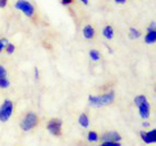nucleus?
<instances>
[{
	"label": "nucleus",
	"mask_w": 156,
	"mask_h": 146,
	"mask_svg": "<svg viewBox=\"0 0 156 146\" xmlns=\"http://www.w3.org/2000/svg\"><path fill=\"white\" fill-rule=\"evenodd\" d=\"M134 104L137 106L140 116L143 119H147L150 117L151 106H150V103L147 101V98L145 95H137L136 97L134 98Z\"/></svg>",
	"instance_id": "nucleus-1"
},
{
	"label": "nucleus",
	"mask_w": 156,
	"mask_h": 146,
	"mask_svg": "<svg viewBox=\"0 0 156 146\" xmlns=\"http://www.w3.org/2000/svg\"><path fill=\"white\" fill-rule=\"evenodd\" d=\"M38 122L39 119L36 114L33 113V112H29V113L26 114V116L23 117V120L20 122V128L23 132H29L38 125Z\"/></svg>",
	"instance_id": "nucleus-2"
},
{
	"label": "nucleus",
	"mask_w": 156,
	"mask_h": 146,
	"mask_svg": "<svg viewBox=\"0 0 156 146\" xmlns=\"http://www.w3.org/2000/svg\"><path fill=\"white\" fill-rule=\"evenodd\" d=\"M13 112V103L10 99H5L0 106V122L6 123L9 120Z\"/></svg>",
	"instance_id": "nucleus-3"
},
{
	"label": "nucleus",
	"mask_w": 156,
	"mask_h": 146,
	"mask_svg": "<svg viewBox=\"0 0 156 146\" xmlns=\"http://www.w3.org/2000/svg\"><path fill=\"white\" fill-rule=\"evenodd\" d=\"M62 122L59 118H52L47 123V130L54 136H60L62 135Z\"/></svg>",
	"instance_id": "nucleus-4"
},
{
	"label": "nucleus",
	"mask_w": 156,
	"mask_h": 146,
	"mask_svg": "<svg viewBox=\"0 0 156 146\" xmlns=\"http://www.w3.org/2000/svg\"><path fill=\"white\" fill-rule=\"evenodd\" d=\"M16 8L25 13L27 17H33L34 12H35L34 6L30 2H28L27 0H18L16 2Z\"/></svg>",
	"instance_id": "nucleus-5"
},
{
	"label": "nucleus",
	"mask_w": 156,
	"mask_h": 146,
	"mask_svg": "<svg viewBox=\"0 0 156 146\" xmlns=\"http://www.w3.org/2000/svg\"><path fill=\"white\" fill-rule=\"evenodd\" d=\"M115 99V91H111L106 93L104 95H101L98 96V107H101V106H105V105H109L112 104Z\"/></svg>",
	"instance_id": "nucleus-6"
},
{
	"label": "nucleus",
	"mask_w": 156,
	"mask_h": 146,
	"mask_svg": "<svg viewBox=\"0 0 156 146\" xmlns=\"http://www.w3.org/2000/svg\"><path fill=\"white\" fill-rule=\"evenodd\" d=\"M140 136L145 144H155L156 143V130H148V132L140 130Z\"/></svg>",
	"instance_id": "nucleus-7"
},
{
	"label": "nucleus",
	"mask_w": 156,
	"mask_h": 146,
	"mask_svg": "<svg viewBox=\"0 0 156 146\" xmlns=\"http://www.w3.org/2000/svg\"><path fill=\"white\" fill-rule=\"evenodd\" d=\"M101 142H120L122 141V136H120L118 132L112 130V132H106L101 135Z\"/></svg>",
	"instance_id": "nucleus-8"
},
{
	"label": "nucleus",
	"mask_w": 156,
	"mask_h": 146,
	"mask_svg": "<svg viewBox=\"0 0 156 146\" xmlns=\"http://www.w3.org/2000/svg\"><path fill=\"white\" fill-rule=\"evenodd\" d=\"M83 35L86 39H93L95 36V29L90 25H87V26L84 27L83 29Z\"/></svg>",
	"instance_id": "nucleus-9"
},
{
	"label": "nucleus",
	"mask_w": 156,
	"mask_h": 146,
	"mask_svg": "<svg viewBox=\"0 0 156 146\" xmlns=\"http://www.w3.org/2000/svg\"><path fill=\"white\" fill-rule=\"evenodd\" d=\"M144 41L146 44H154L156 41V30H147L146 36L144 37Z\"/></svg>",
	"instance_id": "nucleus-10"
},
{
	"label": "nucleus",
	"mask_w": 156,
	"mask_h": 146,
	"mask_svg": "<svg viewBox=\"0 0 156 146\" xmlns=\"http://www.w3.org/2000/svg\"><path fill=\"white\" fill-rule=\"evenodd\" d=\"M78 123H79V125H80L81 127L87 128V127L89 126V118H88V116L86 115V114L83 113L79 115V117H78Z\"/></svg>",
	"instance_id": "nucleus-11"
},
{
	"label": "nucleus",
	"mask_w": 156,
	"mask_h": 146,
	"mask_svg": "<svg viewBox=\"0 0 156 146\" xmlns=\"http://www.w3.org/2000/svg\"><path fill=\"white\" fill-rule=\"evenodd\" d=\"M103 35H104V37L106 39H108V40H111V39H113V37H114V29H113V27L112 26H106L103 29Z\"/></svg>",
	"instance_id": "nucleus-12"
},
{
	"label": "nucleus",
	"mask_w": 156,
	"mask_h": 146,
	"mask_svg": "<svg viewBox=\"0 0 156 146\" xmlns=\"http://www.w3.org/2000/svg\"><path fill=\"white\" fill-rule=\"evenodd\" d=\"M99 140V137H98V134L94 130H90V132H88L87 134V141L88 142H90V143H96L97 141Z\"/></svg>",
	"instance_id": "nucleus-13"
},
{
	"label": "nucleus",
	"mask_w": 156,
	"mask_h": 146,
	"mask_svg": "<svg viewBox=\"0 0 156 146\" xmlns=\"http://www.w3.org/2000/svg\"><path fill=\"white\" fill-rule=\"evenodd\" d=\"M89 57H90L93 62H98L101 59V52L96 50V49H91L90 52H89Z\"/></svg>",
	"instance_id": "nucleus-14"
},
{
	"label": "nucleus",
	"mask_w": 156,
	"mask_h": 146,
	"mask_svg": "<svg viewBox=\"0 0 156 146\" xmlns=\"http://www.w3.org/2000/svg\"><path fill=\"white\" fill-rule=\"evenodd\" d=\"M140 36V33L136 28H134V27H130L129 28V38L130 39H137L138 37Z\"/></svg>",
	"instance_id": "nucleus-15"
},
{
	"label": "nucleus",
	"mask_w": 156,
	"mask_h": 146,
	"mask_svg": "<svg viewBox=\"0 0 156 146\" xmlns=\"http://www.w3.org/2000/svg\"><path fill=\"white\" fill-rule=\"evenodd\" d=\"M10 86V81L7 77H0V88H8Z\"/></svg>",
	"instance_id": "nucleus-16"
},
{
	"label": "nucleus",
	"mask_w": 156,
	"mask_h": 146,
	"mask_svg": "<svg viewBox=\"0 0 156 146\" xmlns=\"http://www.w3.org/2000/svg\"><path fill=\"white\" fill-rule=\"evenodd\" d=\"M98 146H122L119 142H101Z\"/></svg>",
	"instance_id": "nucleus-17"
},
{
	"label": "nucleus",
	"mask_w": 156,
	"mask_h": 146,
	"mask_svg": "<svg viewBox=\"0 0 156 146\" xmlns=\"http://www.w3.org/2000/svg\"><path fill=\"white\" fill-rule=\"evenodd\" d=\"M6 52H7V54H9V55L13 54V52H15V45L8 42V45L6 46Z\"/></svg>",
	"instance_id": "nucleus-18"
},
{
	"label": "nucleus",
	"mask_w": 156,
	"mask_h": 146,
	"mask_svg": "<svg viewBox=\"0 0 156 146\" xmlns=\"http://www.w3.org/2000/svg\"><path fill=\"white\" fill-rule=\"evenodd\" d=\"M7 45H8V40H7L6 38H1V39H0V52H1L3 49L6 48Z\"/></svg>",
	"instance_id": "nucleus-19"
},
{
	"label": "nucleus",
	"mask_w": 156,
	"mask_h": 146,
	"mask_svg": "<svg viewBox=\"0 0 156 146\" xmlns=\"http://www.w3.org/2000/svg\"><path fill=\"white\" fill-rule=\"evenodd\" d=\"M0 77H7V70L3 66L0 65Z\"/></svg>",
	"instance_id": "nucleus-20"
},
{
	"label": "nucleus",
	"mask_w": 156,
	"mask_h": 146,
	"mask_svg": "<svg viewBox=\"0 0 156 146\" xmlns=\"http://www.w3.org/2000/svg\"><path fill=\"white\" fill-rule=\"evenodd\" d=\"M8 0H0V8H5L7 6Z\"/></svg>",
	"instance_id": "nucleus-21"
},
{
	"label": "nucleus",
	"mask_w": 156,
	"mask_h": 146,
	"mask_svg": "<svg viewBox=\"0 0 156 146\" xmlns=\"http://www.w3.org/2000/svg\"><path fill=\"white\" fill-rule=\"evenodd\" d=\"M73 0H62V3L64 5V6H67V5H69V3H72Z\"/></svg>",
	"instance_id": "nucleus-22"
},
{
	"label": "nucleus",
	"mask_w": 156,
	"mask_h": 146,
	"mask_svg": "<svg viewBox=\"0 0 156 146\" xmlns=\"http://www.w3.org/2000/svg\"><path fill=\"white\" fill-rule=\"evenodd\" d=\"M147 30H155V23H154V21L151 23V26L147 28Z\"/></svg>",
	"instance_id": "nucleus-23"
},
{
	"label": "nucleus",
	"mask_w": 156,
	"mask_h": 146,
	"mask_svg": "<svg viewBox=\"0 0 156 146\" xmlns=\"http://www.w3.org/2000/svg\"><path fill=\"white\" fill-rule=\"evenodd\" d=\"M35 78H36V79H39V70H38V68H35Z\"/></svg>",
	"instance_id": "nucleus-24"
},
{
	"label": "nucleus",
	"mask_w": 156,
	"mask_h": 146,
	"mask_svg": "<svg viewBox=\"0 0 156 146\" xmlns=\"http://www.w3.org/2000/svg\"><path fill=\"white\" fill-rule=\"evenodd\" d=\"M142 126H143V127H148V126H150V123H148V122H144V123L142 124Z\"/></svg>",
	"instance_id": "nucleus-25"
},
{
	"label": "nucleus",
	"mask_w": 156,
	"mask_h": 146,
	"mask_svg": "<svg viewBox=\"0 0 156 146\" xmlns=\"http://www.w3.org/2000/svg\"><path fill=\"white\" fill-rule=\"evenodd\" d=\"M117 3H125L126 2V0H115Z\"/></svg>",
	"instance_id": "nucleus-26"
},
{
	"label": "nucleus",
	"mask_w": 156,
	"mask_h": 146,
	"mask_svg": "<svg viewBox=\"0 0 156 146\" xmlns=\"http://www.w3.org/2000/svg\"><path fill=\"white\" fill-rule=\"evenodd\" d=\"M80 1L84 3V5H87V3H88V0H80Z\"/></svg>",
	"instance_id": "nucleus-27"
}]
</instances>
